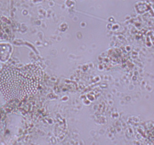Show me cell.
Segmentation results:
<instances>
[{"mask_svg": "<svg viewBox=\"0 0 154 145\" xmlns=\"http://www.w3.org/2000/svg\"><path fill=\"white\" fill-rule=\"evenodd\" d=\"M42 79L38 66H6L0 71V91L8 100L23 99L37 92Z\"/></svg>", "mask_w": 154, "mask_h": 145, "instance_id": "obj_1", "label": "cell"}]
</instances>
